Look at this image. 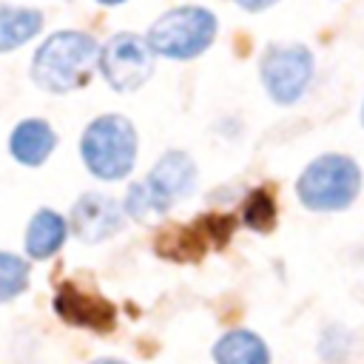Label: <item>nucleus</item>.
I'll use <instances>...</instances> for the list:
<instances>
[{"label": "nucleus", "instance_id": "obj_11", "mask_svg": "<svg viewBox=\"0 0 364 364\" xmlns=\"http://www.w3.org/2000/svg\"><path fill=\"white\" fill-rule=\"evenodd\" d=\"M216 364H270L264 341L250 330H230L213 344Z\"/></svg>", "mask_w": 364, "mask_h": 364}, {"label": "nucleus", "instance_id": "obj_15", "mask_svg": "<svg viewBox=\"0 0 364 364\" xmlns=\"http://www.w3.org/2000/svg\"><path fill=\"white\" fill-rule=\"evenodd\" d=\"M242 219L247 228L253 230H270L276 225V205L270 199V193L264 191H253L247 199H245V210H242Z\"/></svg>", "mask_w": 364, "mask_h": 364}, {"label": "nucleus", "instance_id": "obj_10", "mask_svg": "<svg viewBox=\"0 0 364 364\" xmlns=\"http://www.w3.org/2000/svg\"><path fill=\"white\" fill-rule=\"evenodd\" d=\"M57 136L46 119H23L9 139V151L23 165H40L54 151Z\"/></svg>", "mask_w": 364, "mask_h": 364}, {"label": "nucleus", "instance_id": "obj_5", "mask_svg": "<svg viewBox=\"0 0 364 364\" xmlns=\"http://www.w3.org/2000/svg\"><path fill=\"white\" fill-rule=\"evenodd\" d=\"M216 37V17L208 9L199 6H179L168 14H162L151 31L148 46L154 54L171 57V60H191L202 54Z\"/></svg>", "mask_w": 364, "mask_h": 364}, {"label": "nucleus", "instance_id": "obj_14", "mask_svg": "<svg viewBox=\"0 0 364 364\" xmlns=\"http://www.w3.org/2000/svg\"><path fill=\"white\" fill-rule=\"evenodd\" d=\"M28 287V264L14 253H0V301L20 296Z\"/></svg>", "mask_w": 364, "mask_h": 364}, {"label": "nucleus", "instance_id": "obj_13", "mask_svg": "<svg viewBox=\"0 0 364 364\" xmlns=\"http://www.w3.org/2000/svg\"><path fill=\"white\" fill-rule=\"evenodd\" d=\"M43 26V14L26 6H3L0 3V51H11L31 40Z\"/></svg>", "mask_w": 364, "mask_h": 364}, {"label": "nucleus", "instance_id": "obj_9", "mask_svg": "<svg viewBox=\"0 0 364 364\" xmlns=\"http://www.w3.org/2000/svg\"><path fill=\"white\" fill-rule=\"evenodd\" d=\"M54 310L68 324L91 327V330H100V333H108L114 327V307L100 296H88V293L77 290L74 284H63L57 290Z\"/></svg>", "mask_w": 364, "mask_h": 364}, {"label": "nucleus", "instance_id": "obj_18", "mask_svg": "<svg viewBox=\"0 0 364 364\" xmlns=\"http://www.w3.org/2000/svg\"><path fill=\"white\" fill-rule=\"evenodd\" d=\"M100 3H105V6H117V3H122V0H100Z\"/></svg>", "mask_w": 364, "mask_h": 364}, {"label": "nucleus", "instance_id": "obj_12", "mask_svg": "<svg viewBox=\"0 0 364 364\" xmlns=\"http://www.w3.org/2000/svg\"><path fill=\"white\" fill-rule=\"evenodd\" d=\"M65 219L54 210H40L34 213V219L28 222V233H26V250L34 259H48L60 250V245L65 242Z\"/></svg>", "mask_w": 364, "mask_h": 364}, {"label": "nucleus", "instance_id": "obj_16", "mask_svg": "<svg viewBox=\"0 0 364 364\" xmlns=\"http://www.w3.org/2000/svg\"><path fill=\"white\" fill-rule=\"evenodd\" d=\"M239 6H245L247 11H262V9H267V6H273L276 0H236Z\"/></svg>", "mask_w": 364, "mask_h": 364}, {"label": "nucleus", "instance_id": "obj_6", "mask_svg": "<svg viewBox=\"0 0 364 364\" xmlns=\"http://www.w3.org/2000/svg\"><path fill=\"white\" fill-rule=\"evenodd\" d=\"M97 65L102 71V77L108 80V85L119 94L125 91H136L154 71V51L148 46L145 37L122 31L114 34L97 57Z\"/></svg>", "mask_w": 364, "mask_h": 364}, {"label": "nucleus", "instance_id": "obj_17", "mask_svg": "<svg viewBox=\"0 0 364 364\" xmlns=\"http://www.w3.org/2000/svg\"><path fill=\"white\" fill-rule=\"evenodd\" d=\"M91 364H125V361H119V358H97Z\"/></svg>", "mask_w": 364, "mask_h": 364}, {"label": "nucleus", "instance_id": "obj_1", "mask_svg": "<svg viewBox=\"0 0 364 364\" xmlns=\"http://www.w3.org/2000/svg\"><path fill=\"white\" fill-rule=\"evenodd\" d=\"M100 57V46L85 31H57L51 34L31 60V80L51 94H65L80 88Z\"/></svg>", "mask_w": 364, "mask_h": 364}, {"label": "nucleus", "instance_id": "obj_4", "mask_svg": "<svg viewBox=\"0 0 364 364\" xmlns=\"http://www.w3.org/2000/svg\"><path fill=\"white\" fill-rule=\"evenodd\" d=\"M361 188V171L350 156L324 154L313 159L296 185L299 199L310 210H344Z\"/></svg>", "mask_w": 364, "mask_h": 364}, {"label": "nucleus", "instance_id": "obj_3", "mask_svg": "<svg viewBox=\"0 0 364 364\" xmlns=\"http://www.w3.org/2000/svg\"><path fill=\"white\" fill-rule=\"evenodd\" d=\"M80 151L94 176L108 182L122 179L131 173L136 159V131L125 117L102 114L85 128Z\"/></svg>", "mask_w": 364, "mask_h": 364}, {"label": "nucleus", "instance_id": "obj_8", "mask_svg": "<svg viewBox=\"0 0 364 364\" xmlns=\"http://www.w3.org/2000/svg\"><path fill=\"white\" fill-rule=\"evenodd\" d=\"M122 228V208L105 193H82L71 208V230L77 239L94 245Z\"/></svg>", "mask_w": 364, "mask_h": 364}, {"label": "nucleus", "instance_id": "obj_2", "mask_svg": "<svg viewBox=\"0 0 364 364\" xmlns=\"http://www.w3.org/2000/svg\"><path fill=\"white\" fill-rule=\"evenodd\" d=\"M196 185V165L188 154L182 151H168L162 154V159L154 165V171L134 182L125 193V205L122 213H128L136 222H151L162 213H168V208L188 196Z\"/></svg>", "mask_w": 364, "mask_h": 364}, {"label": "nucleus", "instance_id": "obj_7", "mask_svg": "<svg viewBox=\"0 0 364 364\" xmlns=\"http://www.w3.org/2000/svg\"><path fill=\"white\" fill-rule=\"evenodd\" d=\"M259 71H262V82H264L267 94L276 102L290 105L310 85V77H313V54L304 46H296V43L293 46H270L262 54Z\"/></svg>", "mask_w": 364, "mask_h": 364}]
</instances>
